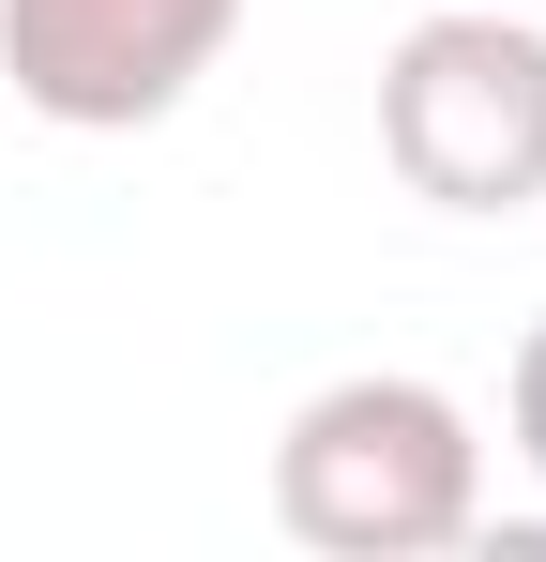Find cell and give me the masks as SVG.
<instances>
[{
	"instance_id": "1",
	"label": "cell",
	"mask_w": 546,
	"mask_h": 562,
	"mask_svg": "<svg viewBox=\"0 0 546 562\" xmlns=\"http://www.w3.org/2000/svg\"><path fill=\"white\" fill-rule=\"evenodd\" d=\"M486 517V426L410 366H350L273 426V532L319 562H425Z\"/></svg>"
},
{
	"instance_id": "2",
	"label": "cell",
	"mask_w": 546,
	"mask_h": 562,
	"mask_svg": "<svg viewBox=\"0 0 546 562\" xmlns=\"http://www.w3.org/2000/svg\"><path fill=\"white\" fill-rule=\"evenodd\" d=\"M379 168L425 213H532L546 198V15L441 0L379 61Z\"/></svg>"
},
{
	"instance_id": "3",
	"label": "cell",
	"mask_w": 546,
	"mask_h": 562,
	"mask_svg": "<svg viewBox=\"0 0 546 562\" xmlns=\"http://www.w3.org/2000/svg\"><path fill=\"white\" fill-rule=\"evenodd\" d=\"M228 46H243V0H0V77L61 137L168 122Z\"/></svg>"
},
{
	"instance_id": "4",
	"label": "cell",
	"mask_w": 546,
	"mask_h": 562,
	"mask_svg": "<svg viewBox=\"0 0 546 562\" xmlns=\"http://www.w3.org/2000/svg\"><path fill=\"white\" fill-rule=\"evenodd\" d=\"M501 441H516V471L546 486V319L516 335V380H501Z\"/></svg>"
},
{
	"instance_id": "5",
	"label": "cell",
	"mask_w": 546,
	"mask_h": 562,
	"mask_svg": "<svg viewBox=\"0 0 546 562\" xmlns=\"http://www.w3.org/2000/svg\"><path fill=\"white\" fill-rule=\"evenodd\" d=\"M532 15H546V0H532Z\"/></svg>"
}]
</instances>
